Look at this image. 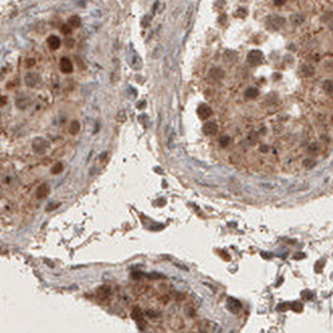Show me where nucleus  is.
Masks as SVG:
<instances>
[{
	"label": "nucleus",
	"mask_w": 333,
	"mask_h": 333,
	"mask_svg": "<svg viewBox=\"0 0 333 333\" xmlns=\"http://www.w3.org/2000/svg\"><path fill=\"white\" fill-rule=\"evenodd\" d=\"M63 168H64L63 167V163H60V162L59 163H55L53 165V168H51V173L53 174H60V172L63 170Z\"/></svg>",
	"instance_id": "19"
},
{
	"label": "nucleus",
	"mask_w": 333,
	"mask_h": 333,
	"mask_svg": "<svg viewBox=\"0 0 333 333\" xmlns=\"http://www.w3.org/2000/svg\"><path fill=\"white\" fill-rule=\"evenodd\" d=\"M39 82V75L36 73H28L25 75V84L28 87H35Z\"/></svg>",
	"instance_id": "7"
},
{
	"label": "nucleus",
	"mask_w": 333,
	"mask_h": 333,
	"mask_svg": "<svg viewBox=\"0 0 333 333\" xmlns=\"http://www.w3.org/2000/svg\"><path fill=\"white\" fill-rule=\"evenodd\" d=\"M284 24V19L281 16H271L268 19V26H271L272 29H279L282 25Z\"/></svg>",
	"instance_id": "6"
},
{
	"label": "nucleus",
	"mask_w": 333,
	"mask_h": 333,
	"mask_svg": "<svg viewBox=\"0 0 333 333\" xmlns=\"http://www.w3.org/2000/svg\"><path fill=\"white\" fill-rule=\"evenodd\" d=\"M273 3H274L276 5H278V6H281V5H283V4L286 3V0H273Z\"/></svg>",
	"instance_id": "25"
},
{
	"label": "nucleus",
	"mask_w": 333,
	"mask_h": 333,
	"mask_svg": "<svg viewBox=\"0 0 333 333\" xmlns=\"http://www.w3.org/2000/svg\"><path fill=\"white\" fill-rule=\"evenodd\" d=\"M59 67H60V70H62L64 74H69V73L73 72V64H72L70 59H68V58H65V56L60 59V64H59Z\"/></svg>",
	"instance_id": "3"
},
{
	"label": "nucleus",
	"mask_w": 333,
	"mask_h": 333,
	"mask_svg": "<svg viewBox=\"0 0 333 333\" xmlns=\"http://www.w3.org/2000/svg\"><path fill=\"white\" fill-rule=\"evenodd\" d=\"M67 45H68V46H73V45H74V40H73V39H69L68 43H67Z\"/></svg>",
	"instance_id": "27"
},
{
	"label": "nucleus",
	"mask_w": 333,
	"mask_h": 333,
	"mask_svg": "<svg viewBox=\"0 0 333 333\" xmlns=\"http://www.w3.org/2000/svg\"><path fill=\"white\" fill-rule=\"evenodd\" d=\"M313 72H314V69H313V67L309 65V64H306V65L302 67V73H303V75H307V77H308V75H312Z\"/></svg>",
	"instance_id": "16"
},
{
	"label": "nucleus",
	"mask_w": 333,
	"mask_h": 333,
	"mask_svg": "<svg viewBox=\"0 0 333 333\" xmlns=\"http://www.w3.org/2000/svg\"><path fill=\"white\" fill-rule=\"evenodd\" d=\"M16 104H18V108L24 109V108H26V105L29 104V99H28V98H19V99L16 100Z\"/></svg>",
	"instance_id": "18"
},
{
	"label": "nucleus",
	"mask_w": 333,
	"mask_h": 333,
	"mask_svg": "<svg viewBox=\"0 0 333 333\" xmlns=\"http://www.w3.org/2000/svg\"><path fill=\"white\" fill-rule=\"evenodd\" d=\"M247 59H248V62L252 65H257V64L262 63V60H263V53L260 50H250L248 53Z\"/></svg>",
	"instance_id": "1"
},
{
	"label": "nucleus",
	"mask_w": 333,
	"mask_h": 333,
	"mask_svg": "<svg viewBox=\"0 0 333 333\" xmlns=\"http://www.w3.org/2000/svg\"><path fill=\"white\" fill-rule=\"evenodd\" d=\"M62 33L65 34V35L70 34V33H72V25H70V24H65V25H63V26H62Z\"/></svg>",
	"instance_id": "22"
},
{
	"label": "nucleus",
	"mask_w": 333,
	"mask_h": 333,
	"mask_svg": "<svg viewBox=\"0 0 333 333\" xmlns=\"http://www.w3.org/2000/svg\"><path fill=\"white\" fill-rule=\"evenodd\" d=\"M203 133L206 135H214L218 133V125L213 121H208L203 125Z\"/></svg>",
	"instance_id": "4"
},
{
	"label": "nucleus",
	"mask_w": 333,
	"mask_h": 333,
	"mask_svg": "<svg viewBox=\"0 0 333 333\" xmlns=\"http://www.w3.org/2000/svg\"><path fill=\"white\" fill-rule=\"evenodd\" d=\"M58 207H59V204H58V203H54L53 206H48V207H46V211L49 212V211H53V209H55V208H58Z\"/></svg>",
	"instance_id": "24"
},
{
	"label": "nucleus",
	"mask_w": 333,
	"mask_h": 333,
	"mask_svg": "<svg viewBox=\"0 0 333 333\" xmlns=\"http://www.w3.org/2000/svg\"><path fill=\"white\" fill-rule=\"evenodd\" d=\"M323 21H325V23H327V24H328V26H330V29H331V30H333V13H328V14H326V15L323 16Z\"/></svg>",
	"instance_id": "15"
},
{
	"label": "nucleus",
	"mask_w": 333,
	"mask_h": 333,
	"mask_svg": "<svg viewBox=\"0 0 333 333\" xmlns=\"http://www.w3.org/2000/svg\"><path fill=\"white\" fill-rule=\"evenodd\" d=\"M69 24H70L72 26H74V28H78V26L80 25V18L77 16V15L72 16V18L69 19Z\"/></svg>",
	"instance_id": "20"
},
{
	"label": "nucleus",
	"mask_w": 333,
	"mask_h": 333,
	"mask_svg": "<svg viewBox=\"0 0 333 333\" xmlns=\"http://www.w3.org/2000/svg\"><path fill=\"white\" fill-rule=\"evenodd\" d=\"M142 317H143V316H142V311H140L138 307H135V308L133 309V318H134V320H137V321H138V323H140V322H142V323L144 325V322H143V318H142Z\"/></svg>",
	"instance_id": "13"
},
{
	"label": "nucleus",
	"mask_w": 333,
	"mask_h": 333,
	"mask_svg": "<svg viewBox=\"0 0 333 333\" xmlns=\"http://www.w3.org/2000/svg\"><path fill=\"white\" fill-rule=\"evenodd\" d=\"M323 89L330 93V94H333V80L331 79H327L325 83H323Z\"/></svg>",
	"instance_id": "14"
},
{
	"label": "nucleus",
	"mask_w": 333,
	"mask_h": 333,
	"mask_svg": "<svg viewBox=\"0 0 333 333\" xmlns=\"http://www.w3.org/2000/svg\"><path fill=\"white\" fill-rule=\"evenodd\" d=\"M209 74H211V77H212L213 79H221V78H223V75H224V73H223L222 69H218V68L212 69Z\"/></svg>",
	"instance_id": "12"
},
{
	"label": "nucleus",
	"mask_w": 333,
	"mask_h": 333,
	"mask_svg": "<svg viewBox=\"0 0 333 333\" xmlns=\"http://www.w3.org/2000/svg\"><path fill=\"white\" fill-rule=\"evenodd\" d=\"M49 192H50V188H49V185H48L46 183L40 184V187H39L38 191H36V197H38L39 199H44V198L49 194Z\"/></svg>",
	"instance_id": "9"
},
{
	"label": "nucleus",
	"mask_w": 333,
	"mask_h": 333,
	"mask_svg": "<svg viewBox=\"0 0 333 333\" xmlns=\"http://www.w3.org/2000/svg\"><path fill=\"white\" fill-rule=\"evenodd\" d=\"M46 148H48V143L43 138H36L33 142V149L36 153H44L46 150Z\"/></svg>",
	"instance_id": "2"
},
{
	"label": "nucleus",
	"mask_w": 333,
	"mask_h": 333,
	"mask_svg": "<svg viewBox=\"0 0 333 333\" xmlns=\"http://www.w3.org/2000/svg\"><path fill=\"white\" fill-rule=\"evenodd\" d=\"M228 308L232 313H238L242 308V304L237 301V299H233V298H229L228 299Z\"/></svg>",
	"instance_id": "10"
},
{
	"label": "nucleus",
	"mask_w": 333,
	"mask_h": 333,
	"mask_svg": "<svg viewBox=\"0 0 333 333\" xmlns=\"http://www.w3.org/2000/svg\"><path fill=\"white\" fill-rule=\"evenodd\" d=\"M257 95H258V90H257L255 88H249V89L245 90V98H250V99H253V98H255Z\"/></svg>",
	"instance_id": "17"
},
{
	"label": "nucleus",
	"mask_w": 333,
	"mask_h": 333,
	"mask_svg": "<svg viewBox=\"0 0 333 333\" xmlns=\"http://www.w3.org/2000/svg\"><path fill=\"white\" fill-rule=\"evenodd\" d=\"M62 41H60V38H58L56 35H50L48 38V46L51 49V50H56L59 46H60Z\"/></svg>",
	"instance_id": "8"
},
{
	"label": "nucleus",
	"mask_w": 333,
	"mask_h": 333,
	"mask_svg": "<svg viewBox=\"0 0 333 333\" xmlns=\"http://www.w3.org/2000/svg\"><path fill=\"white\" fill-rule=\"evenodd\" d=\"M291 19H292V23L293 24H301L303 21V18L301 15H293Z\"/></svg>",
	"instance_id": "23"
},
{
	"label": "nucleus",
	"mask_w": 333,
	"mask_h": 333,
	"mask_svg": "<svg viewBox=\"0 0 333 333\" xmlns=\"http://www.w3.org/2000/svg\"><path fill=\"white\" fill-rule=\"evenodd\" d=\"M5 102H6V98L3 97V98H1V105H5Z\"/></svg>",
	"instance_id": "28"
},
{
	"label": "nucleus",
	"mask_w": 333,
	"mask_h": 333,
	"mask_svg": "<svg viewBox=\"0 0 333 333\" xmlns=\"http://www.w3.org/2000/svg\"><path fill=\"white\" fill-rule=\"evenodd\" d=\"M219 144H221L222 147H227L228 144H230V137H228V135H223L222 138L219 139Z\"/></svg>",
	"instance_id": "21"
},
{
	"label": "nucleus",
	"mask_w": 333,
	"mask_h": 333,
	"mask_svg": "<svg viewBox=\"0 0 333 333\" xmlns=\"http://www.w3.org/2000/svg\"><path fill=\"white\" fill-rule=\"evenodd\" d=\"M198 115H199V118L201 119H208L211 115H212V109H211V107L209 105H207V104H201L199 107H198Z\"/></svg>",
	"instance_id": "5"
},
{
	"label": "nucleus",
	"mask_w": 333,
	"mask_h": 333,
	"mask_svg": "<svg viewBox=\"0 0 333 333\" xmlns=\"http://www.w3.org/2000/svg\"><path fill=\"white\" fill-rule=\"evenodd\" d=\"M34 65V59H29L28 62H26V67L29 68V67H33Z\"/></svg>",
	"instance_id": "26"
},
{
	"label": "nucleus",
	"mask_w": 333,
	"mask_h": 333,
	"mask_svg": "<svg viewBox=\"0 0 333 333\" xmlns=\"http://www.w3.org/2000/svg\"><path fill=\"white\" fill-rule=\"evenodd\" d=\"M79 130H80V123L77 121V120H74V121L70 124V126H69V132H70V134L75 135V134L79 133Z\"/></svg>",
	"instance_id": "11"
}]
</instances>
